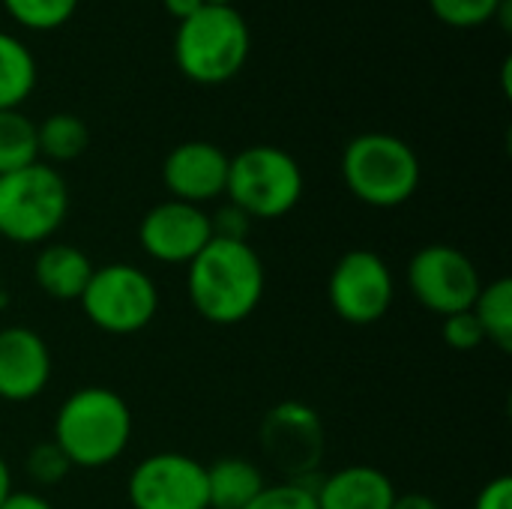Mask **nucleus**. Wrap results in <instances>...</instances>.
I'll return each mask as SVG.
<instances>
[{
	"mask_svg": "<svg viewBox=\"0 0 512 509\" xmlns=\"http://www.w3.org/2000/svg\"><path fill=\"white\" fill-rule=\"evenodd\" d=\"M411 297L432 315H456L474 306L483 276L477 264L450 243H429L417 249L405 267Z\"/></svg>",
	"mask_w": 512,
	"mask_h": 509,
	"instance_id": "nucleus-8",
	"label": "nucleus"
},
{
	"mask_svg": "<svg viewBox=\"0 0 512 509\" xmlns=\"http://www.w3.org/2000/svg\"><path fill=\"white\" fill-rule=\"evenodd\" d=\"M231 156L213 141H183L162 162V183L174 201L204 207L225 195Z\"/></svg>",
	"mask_w": 512,
	"mask_h": 509,
	"instance_id": "nucleus-13",
	"label": "nucleus"
},
{
	"mask_svg": "<svg viewBox=\"0 0 512 509\" xmlns=\"http://www.w3.org/2000/svg\"><path fill=\"white\" fill-rule=\"evenodd\" d=\"M72 471L75 468L69 465V459L63 456V450L54 441H42V444L30 447L27 456H24V474L39 489L60 486Z\"/></svg>",
	"mask_w": 512,
	"mask_h": 509,
	"instance_id": "nucleus-24",
	"label": "nucleus"
},
{
	"mask_svg": "<svg viewBox=\"0 0 512 509\" xmlns=\"http://www.w3.org/2000/svg\"><path fill=\"white\" fill-rule=\"evenodd\" d=\"M162 6H165V12L180 24V21L192 18V15L204 6V0H162Z\"/></svg>",
	"mask_w": 512,
	"mask_h": 509,
	"instance_id": "nucleus-30",
	"label": "nucleus"
},
{
	"mask_svg": "<svg viewBox=\"0 0 512 509\" xmlns=\"http://www.w3.org/2000/svg\"><path fill=\"white\" fill-rule=\"evenodd\" d=\"M78 303L96 330L108 336H132L153 324L159 312V288L147 270L114 261L93 270Z\"/></svg>",
	"mask_w": 512,
	"mask_h": 509,
	"instance_id": "nucleus-7",
	"label": "nucleus"
},
{
	"mask_svg": "<svg viewBox=\"0 0 512 509\" xmlns=\"http://www.w3.org/2000/svg\"><path fill=\"white\" fill-rule=\"evenodd\" d=\"M261 450L285 474V480L312 483L327 450L324 423L306 402H279L264 414Z\"/></svg>",
	"mask_w": 512,
	"mask_h": 509,
	"instance_id": "nucleus-10",
	"label": "nucleus"
},
{
	"mask_svg": "<svg viewBox=\"0 0 512 509\" xmlns=\"http://www.w3.org/2000/svg\"><path fill=\"white\" fill-rule=\"evenodd\" d=\"M306 180L300 162L273 144H252L231 156L225 195L252 222L288 216L303 198Z\"/></svg>",
	"mask_w": 512,
	"mask_h": 509,
	"instance_id": "nucleus-6",
	"label": "nucleus"
},
{
	"mask_svg": "<svg viewBox=\"0 0 512 509\" xmlns=\"http://www.w3.org/2000/svg\"><path fill=\"white\" fill-rule=\"evenodd\" d=\"M132 509H207V465L186 453L141 459L126 483Z\"/></svg>",
	"mask_w": 512,
	"mask_h": 509,
	"instance_id": "nucleus-11",
	"label": "nucleus"
},
{
	"mask_svg": "<svg viewBox=\"0 0 512 509\" xmlns=\"http://www.w3.org/2000/svg\"><path fill=\"white\" fill-rule=\"evenodd\" d=\"M315 483H297V480H282L273 486H264V492L246 509H318L315 504Z\"/></svg>",
	"mask_w": 512,
	"mask_h": 509,
	"instance_id": "nucleus-25",
	"label": "nucleus"
},
{
	"mask_svg": "<svg viewBox=\"0 0 512 509\" xmlns=\"http://www.w3.org/2000/svg\"><path fill=\"white\" fill-rule=\"evenodd\" d=\"M0 509H54L51 501L39 492H9L3 501H0Z\"/></svg>",
	"mask_w": 512,
	"mask_h": 509,
	"instance_id": "nucleus-29",
	"label": "nucleus"
},
{
	"mask_svg": "<svg viewBox=\"0 0 512 509\" xmlns=\"http://www.w3.org/2000/svg\"><path fill=\"white\" fill-rule=\"evenodd\" d=\"M51 348L33 327L9 324L0 330V399L9 405L33 402L51 384Z\"/></svg>",
	"mask_w": 512,
	"mask_h": 509,
	"instance_id": "nucleus-14",
	"label": "nucleus"
},
{
	"mask_svg": "<svg viewBox=\"0 0 512 509\" xmlns=\"http://www.w3.org/2000/svg\"><path fill=\"white\" fill-rule=\"evenodd\" d=\"M210 240V213L186 201H159L138 222V243L156 264L186 267Z\"/></svg>",
	"mask_w": 512,
	"mask_h": 509,
	"instance_id": "nucleus-12",
	"label": "nucleus"
},
{
	"mask_svg": "<svg viewBox=\"0 0 512 509\" xmlns=\"http://www.w3.org/2000/svg\"><path fill=\"white\" fill-rule=\"evenodd\" d=\"M396 495L393 480L372 465H348L315 483L318 509H390Z\"/></svg>",
	"mask_w": 512,
	"mask_h": 509,
	"instance_id": "nucleus-15",
	"label": "nucleus"
},
{
	"mask_svg": "<svg viewBox=\"0 0 512 509\" xmlns=\"http://www.w3.org/2000/svg\"><path fill=\"white\" fill-rule=\"evenodd\" d=\"M327 300L333 315L351 327H372L384 321L396 300L390 264L372 249L345 252L330 270Z\"/></svg>",
	"mask_w": 512,
	"mask_h": 509,
	"instance_id": "nucleus-9",
	"label": "nucleus"
},
{
	"mask_svg": "<svg viewBox=\"0 0 512 509\" xmlns=\"http://www.w3.org/2000/svg\"><path fill=\"white\" fill-rule=\"evenodd\" d=\"M210 228H213V237L216 240H237V243H246L249 240V231H252V219L237 207V204H225L219 207L213 216H210Z\"/></svg>",
	"mask_w": 512,
	"mask_h": 509,
	"instance_id": "nucleus-27",
	"label": "nucleus"
},
{
	"mask_svg": "<svg viewBox=\"0 0 512 509\" xmlns=\"http://www.w3.org/2000/svg\"><path fill=\"white\" fill-rule=\"evenodd\" d=\"M9 18L27 30L48 33L72 21L81 0H0Z\"/></svg>",
	"mask_w": 512,
	"mask_h": 509,
	"instance_id": "nucleus-22",
	"label": "nucleus"
},
{
	"mask_svg": "<svg viewBox=\"0 0 512 509\" xmlns=\"http://www.w3.org/2000/svg\"><path fill=\"white\" fill-rule=\"evenodd\" d=\"M441 333H444V342H447L453 351H462V354H465V351H477V348L486 342L483 327H480V321L474 318L471 309L456 312V315H447L444 324H441Z\"/></svg>",
	"mask_w": 512,
	"mask_h": 509,
	"instance_id": "nucleus-26",
	"label": "nucleus"
},
{
	"mask_svg": "<svg viewBox=\"0 0 512 509\" xmlns=\"http://www.w3.org/2000/svg\"><path fill=\"white\" fill-rule=\"evenodd\" d=\"M36 57L33 51L0 30V111L21 108L36 90Z\"/></svg>",
	"mask_w": 512,
	"mask_h": 509,
	"instance_id": "nucleus-18",
	"label": "nucleus"
},
{
	"mask_svg": "<svg viewBox=\"0 0 512 509\" xmlns=\"http://www.w3.org/2000/svg\"><path fill=\"white\" fill-rule=\"evenodd\" d=\"M204 3H213V6H234L237 0H204Z\"/></svg>",
	"mask_w": 512,
	"mask_h": 509,
	"instance_id": "nucleus-33",
	"label": "nucleus"
},
{
	"mask_svg": "<svg viewBox=\"0 0 512 509\" xmlns=\"http://www.w3.org/2000/svg\"><path fill=\"white\" fill-rule=\"evenodd\" d=\"M264 261L252 243L210 240L186 264V294L195 315L216 327H237L264 300Z\"/></svg>",
	"mask_w": 512,
	"mask_h": 509,
	"instance_id": "nucleus-1",
	"label": "nucleus"
},
{
	"mask_svg": "<svg viewBox=\"0 0 512 509\" xmlns=\"http://www.w3.org/2000/svg\"><path fill=\"white\" fill-rule=\"evenodd\" d=\"M390 509H441V504L423 492H408V495H396L393 507Z\"/></svg>",
	"mask_w": 512,
	"mask_h": 509,
	"instance_id": "nucleus-31",
	"label": "nucleus"
},
{
	"mask_svg": "<svg viewBox=\"0 0 512 509\" xmlns=\"http://www.w3.org/2000/svg\"><path fill=\"white\" fill-rule=\"evenodd\" d=\"M9 492H12V471H9L6 459L0 456V501H3Z\"/></svg>",
	"mask_w": 512,
	"mask_h": 509,
	"instance_id": "nucleus-32",
	"label": "nucleus"
},
{
	"mask_svg": "<svg viewBox=\"0 0 512 509\" xmlns=\"http://www.w3.org/2000/svg\"><path fill=\"white\" fill-rule=\"evenodd\" d=\"M0 306H6V288H3V273H0Z\"/></svg>",
	"mask_w": 512,
	"mask_h": 509,
	"instance_id": "nucleus-34",
	"label": "nucleus"
},
{
	"mask_svg": "<svg viewBox=\"0 0 512 509\" xmlns=\"http://www.w3.org/2000/svg\"><path fill=\"white\" fill-rule=\"evenodd\" d=\"M474 318L483 327L486 342H492L498 351L510 354L512 351V279L501 276L492 282H483L474 306Z\"/></svg>",
	"mask_w": 512,
	"mask_h": 509,
	"instance_id": "nucleus-20",
	"label": "nucleus"
},
{
	"mask_svg": "<svg viewBox=\"0 0 512 509\" xmlns=\"http://www.w3.org/2000/svg\"><path fill=\"white\" fill-rule=\"evenodd\" d=\"M69 216V186L48 162L0 177V237L15 246L48 243Z\"/></svg>",
	"mask_w": 512,
	"mask_h": 509,
	"instance_id": "nucleus-5",
	"label": "nucleus"
},
{
	"mask_svg": "<svg viewBox=\"0 0 512 509\" xmlns=\"http://www.w3.org/2000/svg\"><path fill=\"white\" fill-rule=\"evenodd\" d=\"M267 480L261 468L243 456H222L207 465V509H246Z\"/></svg>",
	"mask_w": 512,
	"mask_h": 509,
	"instance_id": "nucleus-17",
	"label": "nucleus"
},
{
	"mask_svg": "<svg viewBox=\"0 0 512 509\" xmlns=\"http://www.w3.org/2000/svg\"><path fill=\"white\" fill-rule=\"evenodd\" d=\"M426 3L441 24L456 30L483 27L495 21L498 9L504 6V0H426Z\"/></svg>",
	"mask_w": 512,
	"mask_h": 509,
	"instance_id": "nucleus-23",
	"label": "nucleus"
},
{
	"mask_svg": "<svg viewBox=\"0 0 512 509\" xmlns=\"http://www.w3.org/2000/svg\"><path fill=\"white\" fill-rule=\"evenodd\" d=\"M474 509H512V477L501 474V477L489 480L480 489Z\"/></svg>",
	"mask_w": 512,
	"mask_h": 509,
	"instance_id": "nucleus-28",
	"label": "nucleus"
},
{
	"mask_svg": "<svg viewBox=\"0 0 512 509\" xmlns=\"http://www.w3.org/2000/svg\"><path fill=\"white\" fill-rule=\"evenodd\" d=\"M72 468L99 471L114 465L132 441V411L111 387H81L69 393L54 417L51 438Z\"/></svg>",
	"mask_w": 512,
	"mask_h": 509,
	"instance_id": "nucleus-2",
	"label": "nucleus"
},
{
	"mask_svg": "<svg viewBox=\"0 0 512 509\" xmlns=\"http://www.w3.org/2000/svg\"><path fill=\"white\" fill-rule=\"evenodd\" d=\"M39 162L36 123L21 111H0V177Z\"/></svg>",
	"mask_w": 512,
	"mask_h": 509,
	"instance_id": "nucleus-21",
	"label": "nucleus"
},
{
	"mask_svg": "<svg viewBox=\"0 0 512 509\" xmlns=\"http://www.w3.org/2000/svg\"><path fill=\"white\" fill-rule=\"evenodd\" d=\"M36 144H39V162L45 159L48 165H63L75 162L84 156L90 144V129L81 117L69 111L48 114L42 123H36Z\"/></svg>",
	"mask_w": 512,
	"mask_h": 509,
	"instance_id": "nucleus-19",
	"label": "nucleus"
},
{
	"mask_svg": "<svg viewBox=\"0 0 512 509\" xmlns=\"http://www.w3.org/2000/svg\"><path fill=\"white\" fill-rule=\"evenodd\" d=\"M342 180L348 192L375 210L408 204L423 180L417 150L390 132H363L342 150Z\"/></svg>",
	"mask_w": 512,
	"mask_h": 509,
	"instance_id": "nucleus-4",
	"label": "nucleus"
},
{
	"mask_svg": "<svg viewBox=\"0 0 512 509\" xmlns=\"http://www.w3.org/2000/svg\"><path fill=\"white\" fill-rule=\"evenodd\" d=\"M249 51L252 33L237 6L204 3L174 33V63L183 78L201 87H216L240 75Z\"/></svg>",
	"mask_w": 512,
	"mask_h": 509,
	"instance_id": "nucleus-3",
	"label": "nucleus"
},
{
	"mask_svg": "<svg viewBox=\"0 0 512 509\" xmlns=\"http://www.w3.org/2000/svg\"><path fill=\"white\" fill-rule=\"evenodd\" d=\"M93 261L87 252H81L72 243H42V249L33 258V282L48 300L57 303H72L81 300L90 276H93Z\"/></svg>",
	"mask_w": 512,
	"mask_h": 509,
	"instance_id": "nucleus-16",
	"label": "nucleus"
}]
</instances>
